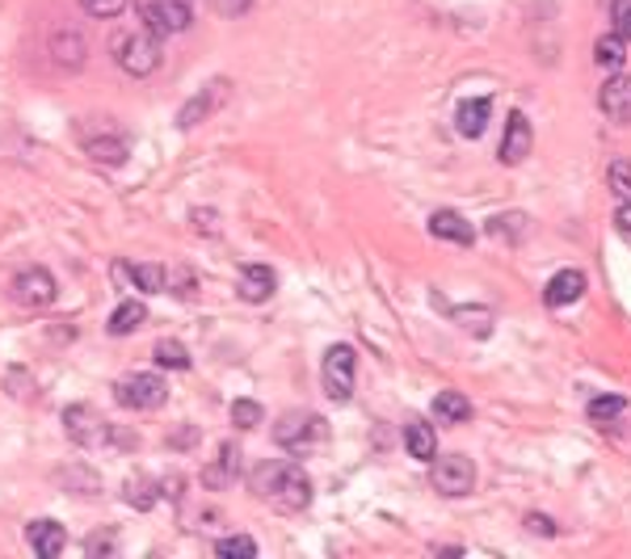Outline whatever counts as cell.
<instances>
[{
  "instance_id": "obj_12",
  "label": "cell",
  "mask_w": 631,
  "mask_h": 559,
  "mask_svg": "<svg viewBox=\"0 0 631 559\" xmlns=\"http://www.w3.org/2000/svg\"><path fill=\"white\" fill-rule=\"evenodd\" d=\"M598 105H602V114H607L610 123L631 126V76L614 72V76L602 84V93H598Z\"/></svg>"
},
{
  "instance_id": "obj_16",
  "label": "cell",
  "mask_w": 631,
  "mask_h": 559,
  "mask_svg": "<svg viewBox=\"0 0 631 559\" xmlns=\"http://www.w3.org/2000/svg\"><path fill=\"white\" fill-rule=\"evenodd\" d=\"M51 55H55V63H60V68H68V72H81L84 55H89L84 34H81V30H68V25H60V30L51 34Z\"/></svg>"
},
{
  "instance_id": "obj_17",
  "label": "cell",
  "mask_w": 631,
  "mask_h": 559,
  "mask_svg": "<svg viewBox=\"0 0 631 559\" xmlns=\"http://www.w3.org/2000/svg\"><path fill=\"white\" fill-rule=\"evenodd\" d=\"M273 287H278V278H273L270 266L249 261V266L240 270V287H236V294H240L245 303H266V299L273 294Z\"/></svg>"
},
{
  "instance_id": "obj_15",
  "label": "cell",
  "mask_w": 631,
  "mask_h": 559,
  "mask_svg": "<svg viewBox=\"0 0 631 559\" xmlns=\"http://www.w3.org/2000/svg\"><path fill=\"white\" fill-rule=\"evenodd\" d=\"M586 294V273L581 270H560L551 273V282L544 287V303L547 308H568Z\"/></svg>"
},
{
  "instance_id": "obj_20",
  "label": "cell",
  "mask_w": 631,
  "mask_h": 559,
  "mask_svg": "<svg viewBox=\"0 0 631 559\" xmlns=\"http://www.w3.org/2000/svg\"><path fill=\"white\" fill-rule=\"evenodd\" d=\"M236 476H240V451H236L231 442H224V446H219V458L203 472V484H207V488H228V484H236Z\"/></svg>"
},
{
  "instance_id": "obj_5",
  "label": "cell",
  "mask_w": 631,
  "mask_h": 559,
  "mask_svg": "<svg viewBox=\"0 0 631 559\" xmlns=\"http://www.w3.org/2000/svg\"><path fill=\"white\" fill-rule=\"evenodd\" d=\"M320 437H324V416H316V413H282L278 425H273V442H278L282 451H291V455L312 451Z\"/></svg>"
},
{
  "instance_id": "obj_35",
  "label": "cell",
  "mask_w": 631,
  "mask_h": 559,
  "mask_svg": "<svg viewBox=\"0 0 631 559\" xmlns=\"http://www.w3.org/2000/svg\"><path fill=\"white\" fill-rule=\"evenodd\" d=\"M81 9L89 13V18H102V21H110V18H118L126 9V0H81Z\"/></svg>"
},
{
  "instance_id": "obj_10",
  "label": "cell",
  "mask_w": 631,
  "mask_h": 559,
  "mask_svg": "<svg viewBox=\"0 0 631 559\" xmlns=\"http://www.w3.org/2000/svg\"><path fill=\"white\" fill-rule=\"evenodd\" d=\"M81 144H84V152L97 161V165H110V168H118V165H126V156H131V144H126V135L118 131V126H110L102 118V131L93 135L89 126L81 131Z\"/></svg>"
},
{
  "instance_id": "obj_11",
  "label": "cell",
  "mask_w": 631,
  "mask_h": 559,
  "mask_svg": "<svg viewBox=\"0 0 631 559\" xmlns=\"http://www.w3.org/2000/svg\"><path fill=\"white\" fill-rule=\"evenodd\" d=\"M530 144H535L530 123H526L523 110H514V114H509V123H505L501 147H497V161H501V165H523L526 156H530Z\"/></svg>"
},
{
  "instance_id": "obj_19",
  "label": "cell",
  "mask_w": 631,
  "mask_h": 559,
  "mask_svg": "<svg viewBox=\"0 0 631 559\" xmlns=\"http://www.w3.org/2000/svg\"><path fill=\"white\" fill-rule=\"evenodd\" d=\"M488 118H493V97H476V102H463L459 114H455V126H459L463 139H480L488 131Z\"/></svg>"
},
{
  "instance_id": "obj_31",
  "label": "cell",
  "mask_w": 631,
  "mask_h": 559,
  "mask_svg": "<svg viewBox=\"0 0 631 559\" xmlns=\"http://www.w3.org/2000/svg\"><path fill=\"white\" fill-rule=\"evenodd\" d=\"M215 556H219V559H236V556L252 559V556H257V542H252L249 535H228V539L215 542Z\"/></svg>"
},
{
  "instance_id": "obj_1",
  "label": "cell",
  "mask_w": 631,
  "mask_h": 559,
  "mask_svg": "<svg viewBox=\"0 0 631 559\" xmlns=\"http://www.w3.org/2000/svg\"><path fill=\"white\" fill-rule=\"evenodd\" d=\"M252 493L261 500H270L273 509H282V514H303L316 497L312 476H308L299 463H291V458L261 463V467L252 472Z\"/></svg>"
},
{
  "instance_id": "obj_27",
  "label": "cell",
  "mask_w": 631,
  "mask_h": 559,
  "mask_svg": "<svg viewBox=\"0 0 631 559\" xmlns=\"http://www.w3.org/2000/svg\"><path fill=\"white\" fill-rule=\"evenodd\" d=\"M210 105H215V93H210V89H207V93H194V97L182 105V114H177V126H182V131H194V126H198L210 114Z\"/></svg>"
},
{
  "instance_id": "obj_38",
  "label": "cell",
  "mask_w": 631,
  "mask_h": 559,
  "mask_svg": "<svg viewBox=\"0 0 631 559\" xmlns=\"http://www.w3.org/2000/svg\"><path fill=\"white\" fill-rule=\"evenodd\" d=\"M614 224H619V231H623V236H631V203H623V207H619Z\"/></svg>"
},
{
  "instance_id": "obj_18",
  "label": "cell",
  "mask_w": 631,
  "mask_h": 559,
  "mask_svg": "<svg viewBox=\"0 0 631 559\" xmlns=\"http://www.w3.org/2000/svg\"><path fill=\"white\" fill-rule=\"evenodd\" d=\"M430 231L438 240H451V245H476V228L463 219L459 210H434L430 215Z\"/></svg>"
},
{
  "instance_id": "obj_3",
  "label": "cell",
  "mask_w": 631,
  "mask_h": 559,
  "mask_svg": "<svg viewBox=\"0 0 631 559\" xmlns=\"http://www.w3.org/2000/svg\"><path fill=\"white\" fill-rule=\"evenodd\" d=\"M430 484L442 497H467L476 488V463L467 455H434L430 458Z\"/></svg>"
},
{
  "instance_id": "obj_28",
  "label": "cell",
  "mask_w": 631,
  "mask_h": 559,
  "mask_svg": "<svg viewBox=\"0 0 631 559\" xmlns=\"http://www.w3.org/2000/svg\"><path fill=\"white\" fill-rule=\"evenodd\" d=\"M123 500L135 505V509H152V505H156V484L147 476H131L123 484Z\"/></svg>"
},
{
  "instance_id": "obj_24",
  "label": "cell",
  "mask_w": 631,
  "mask_h": 559,
  "mask_svg": "<svg viewBox=\"0 0 631 559\" xmlns=\"http://www.w3.org/2000/svg\"><path fill=\"white\" fill-rule=\"evenodd\" d=\"M434 416L442 425H463L472 416V400L463 392H438L434 395Z\"/></svg>"
},
{
  "instance_id": "obj_2",
  "label": "cell",
  "mask_w": 631,
  "mask_h": 559,
  "mask_svg": "<svg viewBox=\"0 0 631 559\" xmlns=\"http://www.w3.org/2000/svg\"><path fill=\"white\" fill-rule=\"evenodd\" d=\"M110 51H114V63L123 68L126 76H152L161 60H165V39L156 34V30H126V34H114L110 42Z\"/></svg>"
},
{
  "instance_id": "obj_7",
  "label": "cell",
  "mask_w": 631,
  "mask_h": 559,
  "mask_svg": "<svg viewBox=\"0 0 631 559\" xmlns=\"http://www.w3.org/2000/svg\"><path fill=\"white\" fill-rule=\"evenodd\" d=\"M63 434L72 437L76 446H84V451H97V446H105L114 437V425L102 413H93L89 404H72L63 413Z\"/></svg>"
},
{
  "instance_id": "obj_36",
  "label": "cell",
  "mask_w": 631,
  "mask_h": 559,
  "mask_svg": "<svg viewBox=\"0 0 631 559\" xmlns=\"http://www.w3.org/2000/svg\"><path fill=\"white\" fill-rule=\"evenodd\" d=\"M210 9H215L219 18H245L252 9V0H210Z\"/></svg>"
},
{
  "instance_id": "obj_34",
  "label": "cell",
  "mask_w": 631,
  "mask_h": 559,
  "mask_svg": "<svg viewBox=\"0 0 631 559\" xmlns=\"http://www.w3.org/2000/svg\"><path fill=\"white\" fill-rule=\"evenodd\" d=\"M610 21H614V34L631 42V0H610Z\"/></svg>"
},
{
  "instance_id": "obj_29",
  "label": "cell",
  "mask_w": 631,
  "mask_h": 559,
  "mask_svg": "<svg viewBox=\"0 0 631 559\" xmlns=\"http://www.w3.org/2000/svg\"><path fill=\"white\" fill-rule=\"evenodd\" d=\"M451 315H455L467 332H476V337H488V332H493V311L488 308H451Z\"/></svg>"
},
{
  "instance_id": "obj_8",
  "label": "cell",
  "mask_w": 631,
  "mask_h": 559,
  "mask_svg": "<svg viewBox=\"0 0 631 559\" xmlns=\"http://www.w3.org/2000/svg\"><path fill=\"white\" fill-rule=\"evenodd\" d=\"M9 294H13V303L18 308H51L55 303V278L51 270H42V266H25V270L13 273V282H9Z\"/></svg>"
},
{
  "instance_id": "obj_23",
  "label": "cell",
  "mask_w": 631,
  "mask_h": 559,
  "mask_svg": "<svg viewBox=\"0 0 631 559\" xmlns=\"http://www.w3.org/2000/svg\"><path fill=\"white\" fill-rule=\"evenodd\" d=\"M526 231H530V219H526L523 210H505V215H493V219H488V236H493V240H505V245L526 240Z\"/></svg>"
},
{
  "instance_id": "obj_6",
  "label": "cell",
  "mask_w": 631,
  "mask_h": 559,
  "mask_svg": "<svg viewBox=\"0 0 631 559\" xmlns=\"http://www.w3.org/2000/svg\"><path fill=\"white\" fill-rule=\"evenodd\" d=\"M354 371H358V353L350 345H333V350L324 353V395L333 400V404H350L354 400Z\"/></svg>"
},
{
  "instance_id": "obj_33",
  "label": "cell",
  "mask_w": 631,
  "mask_h": 559,
  "mask_svg": "<svg viewBox=\"0 0 631 559\" xmlns=\"http://www.w3.org/2000/svg\"><path fill=\"white\" fill-rule=\"evenodd\" d=\"M607 177H610V189H614L623 203H631V161H610Z\"/></svg>"
},
{
  "instance_id": "obj_4",
  "label": "cell",
  "mask_w": 631,
  "mask_h": 559,
  "mask_svg": "<svg viewBox=\"0 0 631 559\" xmlns=\"http://www.w3.org/2000/svg\"><path fill=\"white\" fill-rule=\"evenodd\" d=\"M114 400L131 413H152L168 400V383L161 374H126L114 383Z\"/></svg>"
},
{
  "instance_id": "obj_21",
  "label": "cell",
  "mask_w": 631,
  "mask_h": 559,
  "mask_svg": "<svg viewBox=\"0 0 631 559\" xmlns=\"http://www.w3.org/2000/svg\"><path fill=\"white\" fill-rule=\"evenodd\" d=\"M404 446H408V455L413 458L430 463V458L438 455V434H434V425H425V421H408V425H404Z\"/></svg>"
},
{
  "instance_id": "obj_13",
  "label": "cell",
  "mask_w": 631,
  "mask_h": 559,
  "mask_svg": "<svg viewBox=\"0 0 631 559\" xmlns=\"http://www.w3.org/2000/svg\"><path fill=\"white\" fill-rule=\"evenodd\" d=\"M25 542L34 547V556L42 559H55L68 547V535H63V526L60 521H51V518H39V521H30L25 526Z\"/></svg>"
},
{
  "instance_id": "obj_37",
  "label": "cell",
  "mask_w": 631,
  "mask_h": 559,
  "mask_svg": "<svg viewBox=\"0 0 631 559\" xmlns=\"http://www.w3.org/2000/svg\"><path fill=\"white\" fill-rule=\"evenodd\" d=\"M526 530H530V535H544V539H551V535H556V521L544 518V514H530V518H526Z\"/></svg>"
},
{
  "instance_id": "obj_9",
  "label": "cell",
  "mask_w": 631,
  "mask_h": 559,
  "mask_svg": "<svg viewBox=\"0 0 631 559\" xmlns=\"http://www.w3.org/2000/svg\"><path fill=\"white\" fill-rule=\"evenodd\" d=\"M139 13H144L147 30L168 39L194 25V0H139Z\"/></svg>"
},
{
  "instance_id": "obj_26",
  "label": "cell",
  "mask_w": 631,
  "mask_h": 559,
  "mask_svg": "<svg viewBox=\"0 0 631 559\" xmlns=\"http://www.w3.org/2000/svg\"><path fill=\"white\" fill-rule=\"evenodd\" d=\"M623 60H628V51H623V39H619V34H607V39L593 42V63H598V68L619 72V68H623Z\"/></svg>"
},
{
  "instance_id": "obj_22",
  "label": "cell",
  "mask_w": 631,
  "mask_h": 559,
  "mask_svg": "<svg viewBox=\"0 0 631 559\" xmlns=\"http://www.w3.org/2000/svg\"><path fill=\"white\" fill-rule=\"evenodd\" d=\"M144 320H147V308L139 303V299H123L118 308H114V315H110V337H131L135 329H144Z\"/></svg>"
},
{
  "instance_id": "obj_32",
  "label": "cell",
  "mask_w": 631,
  "mask_h": 559,
  "mask_svg": "<svg viewBox=\"0 0 631 559\" xmlns=\"http://www.w3.org/2000/svg\"><path fill=\"white\" fill-rule=\"evenodd\" d=\"M261 404H257V400H236V404H231V425H236V429H257V425H261Z\"/></svg>"
},
{
  "instance_id": "obj_25",
  "label": "cell",
  "mask_w": 631,
  "mask_h": 559,
  "mask_svg": "<svg viewBox=\"0 0 631 559\" xmlns=\"http://www.w3.org/2000/svg\"><path fill=\"white\" fill-rule=\"evenodd\" d=\"M152 362H156L161 371H189V350L182 341H156Z\"/></svg>"
},
{
  "instance_id": "obj_30",
  "label": "cell",
  "mask_w": 631,
  "mask_h": 559,
  "mask_svg": "<svg viewBox=\"0 0 631 559\" xmlns=\"http://www.w3.org/2000/svg\"><path fill=\"white\" fill-rule=\"evenodd\" d=\"M623 408H628V400H623V395H593L586 413H589V421H598V425H602V421H614Z\"/></svg>"
},
{
  "instance_id": "obj_14",
  "label": "cell",
  "mask_w": 631,
  "mask_h": 559,
  "mask_svg": "<svg viewBox=\"0 0 631 559\" xmlns=\"http://www.w3.org/2000/svg\"><path fill=\"white\" fill-rule=\"evenodd\" d=\"M114 278L126 282L131 290H144V294H165L168 270L165 266H126V261H118V266H114Z\"/></svg>"
}]
</instances>
